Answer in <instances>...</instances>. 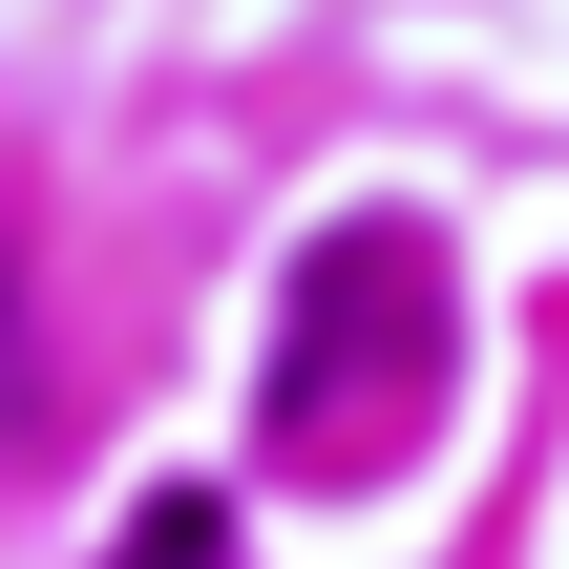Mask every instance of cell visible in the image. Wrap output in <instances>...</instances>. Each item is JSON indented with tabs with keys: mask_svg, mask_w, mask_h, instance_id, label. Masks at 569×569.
<instances>
[{
	"mask_svg": "<svg viewBox=\"0 0 569 569\" xmlns=\"http://www.w3.org/2000/svg\"><path fill=\"white\" fill-rule=\"evenodd\" d=\"M106 569H232V507L169 486V507H127V549H106Z\"/></svg>",
	"mask_w": 569,
	"mask_h": 569,
	"instance_id": "1",
	"label": "cell"
}]
</instances>
